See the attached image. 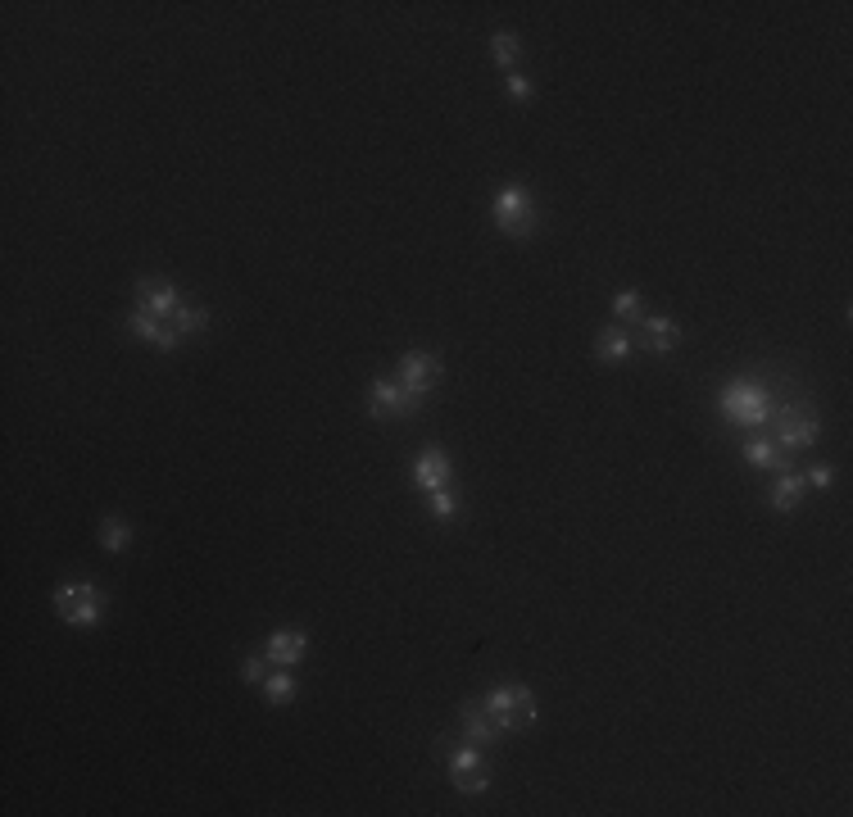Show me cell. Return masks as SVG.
<instances>
[{
	"label": "cell",
	"instance_id": "cb8c5ba5",
	"mask_svg": "<svg viewBox=\"0 0 853 817\" xmlns=\"http://www.w3.org/2000/svg\"><path fill=\"white\" fill-rule=\"evenodd\" d=\"M804 482L817 486V491H831V486H835V468H831V463H813V468L804 473Z\"/></svg>",
	"mask_w": 853,
	"mask_h": 817
},
{
	"label": "cell",
	"instance_id": "484cf974",
	"mask_svg": "<svg viewBox=\"0 0 853 817\" xmlns=\"http://www.w3.org/2000/svg\"><path fill=\"white\" fill-rule=\"evenodd\" d=\"M531 91H536V87H531L522 73H509V96H513V100H531Z\"/></svg>",
	"mask_w": 853,
	"mask_h": 817
},
{
	"label": "cell",
	"instance_id": "e0dca14e",
	"mask_svg": "<svg viewBox=\"0 0 853 817\" xmlns=\"http://www.w3.org/2000/svg\"><path fill=\"white\" fill-rule=\"evenodd\" d=\"M745 463H754V468H776V473H785V450L772 441V436H749L745 441Z\"/></svg>",
	"mask_w": 853,
	"mask_h": 817
},
{
	"label": "cell",
	"instance_id": "d6986e66",
	"mask_svg": "<svg viewBox=\"0 0 853 817\" xmlns=\"http://www.w3.org/2000/svg\"><path fill=\"white\" fill-rule=\"evenodd\" d=\"M132 541V527L123 518H100V545H105V554H123V545Z\"/></svg>",
	"mask_w": 853,
	"mask_h": 817
},
{
	"label": "cell",
	"instance_id": "7402d4cb",
	"mask_svg": "<svg viewBox=\"0 0 853 817\" xmlns=\"http://www.w3.org/2000/svg\"><path fill=\"white\" fill-rule=\"evenodd\" d=\"M205 323H209V314H205V309H191V305H182V309H177V314H173V327H177V332H182V336L200 332V327H205Z\"/></svg>",
	"mask_w": 853,
	"mask_h": 817
},
{
	"label": "cell",
	"instance_id": "277c9868",
	"mask_svg": "<svg viewBox=\"0 0 853 817\" xmlns=\"http://www.w3.org/2000/svg\"><path fill=\"white\" fill-rule=\"evenodd\" d=\"M55 609L69 627H96L105 613V591L91 581H59L55 586Z\"/></svg>",
	"mask_w": 853,
	"mask_h": 817
},
{
	"label": "cell",
	"instance_id": "2e32d148",
	"mask_svg": "<svg viewBox=\"0 0 853 817\" xmlns=\"http://www.w3.org/2000/svg\"><path fill=\"white\" fill-rule=\"evenodd\" d=\"M631 355V332L627 327H599L595 336V359L599 364H622Z\"/></svg>",
	"mask_w": 853,
	"mask_h": 817
},
{
	"label": "cell",
	"instance_id": "5b68a950",
	"mask_svg": "<svg viewBox=\"0 0 853 817\" xmlns=\"http://www.w3.org/2000/svg\"><path fill=\"white\" fill-rule=\"evenodd\" d=\"M495 227L504 237H531L536 232V200L522 182H504L495 191Z\"/></svg>",
	"mask_w": 853,
	"mask_h": 817
},
{
	"label": "cell",
	"instance_id": "ffe728a7",
	"mask_svg": "<svg viewBox=\"0 0 853 817\" xmlns=\"http://www.w3.org/2000/svg\"><path fill=\"white\" fill-rule=\"evenodd\" d=\"M613 314H618L627 327H645V318H649L640 291H618V296H613Z\"/></svg>",
	"mask_w": 853,
	"mask_h": 817
},
{
	"label": "cell",
	"instance_id": "5bb4252c",
	"mask_svg": "<svg viewBox=\"0 0 853 817\" xmlns=\"http://www.w3.org/2000/svg\"><path fill=\"white\" fill-rule=\"evenodd\" d=\"M645 350L649 355H667V350H677L681 345V327L672 323V318H663V314H654V318H645Z\"/></svg>",
	"mask_w": 853,
	"mask_h": 817
},
{
	"label": "cell",
	"instance_id": "8992f818",
	"mask_svg": "<svg viewBox=\"0 0 853 817\" xmlns=\"http://www.w3.org/2000/svg\"><path fill=\"white\" fill-rule=\"evenodd\" d=\"M445 768H450V786L463 790V795H481V790L491 786V763L481 758V745H472V740L450 749Z\"/></svg>",
	"mask_w": 853,
	"mask_h": 817
},
{
	"label": "cell",
	"instance_id": "44dd1931",
	"mask_svg": "<svg viewBox=\"0 0 853 817\" xmlns=\"http://www.w3.org/2000/svg\"><path fill=\"white\" fill-rule=\"evenodd\" d=\"M518 37H513V32H491V60L500 64V69H513V64H518Z\"/></svg>",
	"mask_w": 853,
	"mask_h": 817
},
{
	"label": "cell",
	"instance_id": "7a4b0ae2",
	"mask_svg": "<svg viewBox=\"0 0 853 817\" xmlns=\"http://www.w3.org/2000/svg\"><path fill=\"white\" fill-rule=\"evenodd\" d=\"M772 441L781 445L785 454L795 450H808V445L817 441V432H822V423H817L813 404L808 400H795V404H772Z\"/></svg>",
	"mask_w": 853,
	"mask_h": 817
},
{
	"label": "cell",
	"instance_id": "9c48e42d",
	"mask_svg": "<svg viewBox=\"0 0 853 817\" xmlns=\"http://www.w3.org/2000/svg\"><path fill=\"white\" fill-rule=\"evenodd\" d=\"M128 327H132V336H137V341L155 345V350H164V355H173L177 345H182V332H177L173 323H164V318L146 314V309H132V314H128Z\"/></svg>",
	"mask_w": 853,
	"mask_h": 817
},
{
	"label": "cell",
	"instance_id": "ac0fdd59",
	"mask_svg": "<svg viewBox=\"0 0 853 817\" xmlns=\"http://www.w3.org/2000/svg\"><path fill=\"white\" fill-rule=\"evenodd\" d=\"M264 699L273 704V709H286V704H291V699H295V677H291V668H273V672H268Z\"/></svg>",
	"mask_w": 853,
	"mask_h": 817
},
{
	"label": "cell",
	"instance_id": "6da1fadb",
	"mask_svg": "<svg viewBox=\"0 0 853 817\" xmlns=\"http://www.w3.org/2000/svg\"><path fill=\"white\" fill-rule=\"evenodd\" d=\"M481 704H486V713L495 718V727H500L504 736H509V731L531 727V722L540 718L536 690H531V686H518V681H509V686H491Z\"/></svg>",
	"mask_w": 853,
	"mask_h": 817
},
{
	"label": "cell",
	"instance_id": "ba28073f",
	"mask_svg": "<svg viewBox=\"0 0 853 817\" xmlns=\"http://www.w3.org/2000/svg\"><path fill=\"white\" fill-rule=\"evenodd\" d=\"M368 414H373L377 423H386V418H413L418 414V400H409L400 382L377 377V382L368 386Z\"/></svg>",
	"mask_w": 853,
	"mask_h": 817
},
{
	"label": "cell",
	"instance_id": "9a60e30c",
	"mask_svg": "<svg viewBox=\"0 0 853 817\" xmlns=\"http://www.w3.org/2000/svg\"><path fill=\"white\" fill-rule=\"evenodd\" d=\"M804 495H808V482H804V473H790V468H785V473L772 482V509H781V513H795L799 504H804Z\"/></svg>",
	"mask_w": 853,
	"mask_h": 817
},
{
	"label": "cell",
	"instance_id": "d4e9b609",
	"mask_svg": "<svg viewBox=\"0 0 853 817\" xmlns=\"http://www.w3.org/2000/svg\"><path fill=\"white\" fill-rule=\"evenodd\" d=\"M241 681H268V659L264 654H250V659L241 663Z\"/></svg>",
	"mask_w": 853,
	"mask_h": 817
},
{
	"label": "cell",
	"instance_id": "603a6c76",
	"mask_svg": "<svg viewBox=\"0 0 853 817\" xmlns=\"http://www.w3.org/2000/svg\"><path fill=\"white\" fill-rule=\"evenodd\" d=\"M427 500H432V518H441V522H450L454 513H459V500L450 495V486H445V491H432Z\"/></svg>",
	"mask_w": 853,
	"mask_h": 817
},
{
	"label": "cell",
	"instance_id": "7c38bea8",
	"mask_svg": "<svg viewBox=\"0 0 853 817\" xmlns=\"http://www.w3.org/2000/svg\"><path fill=\"white\" fill-rule=\"evenodd\" d=\"M413 486H418L422 495L450 486V459H445V450H422L418 454V463H413Z\"/></svg>",
	"mask_w": 853,
	"mask_h": 817
},
{
	"label": "cell",
	"instance_id": "52a82bcc",
	"mask_svg": "<svg viewBox=\"0 0 853 817\" xmlns=\"http://www.w3.org/2000/svg\"><path fill=\"white\" fill-rule=\"evenodd\" d=\"M395 382L404 386V395H409V400H427V395L436 391V386H441V359L436 355H427V350H413V355H404L400 359V368H395Z\"/></svg>",
	"mask_w": 853,
	"mask_h": 817
},
{
	"label": "cell",
	"instance_id": "8fae6325",
	"mask_svg": "<svg viewBox=\"0 0 853 817\" xmlns=\"http://www.w3.org/2000/svg\"><path fill=\"white\" fill-rule=\"evenodd\" d=\"M304 650H309V636L295 631V627H282L264 640V659L273 663V668H295V663L304 659Z\"/></svg>",
	"mask_w": 853,
	"mask_h": 817
},
{
	"label": "cell",
	"instance_id": "3957f363",
	"mask_svg": "<svg viewBox=\"0 0 853 817\" xmlns=\"http://www.w3.org/2000/svg\"><path fill=\"white\" fill-rule=\"evenodd\" d=\"M717 409H722L726 423L754 432V427H763L772 418V395H767L763 382H731L722 391V400H717Z\"/></svg>",
	"mask_w": 853,
	"mask_h": 817
},
{
	"label": "cell",
	"instance_id": "30bf717a",
	"mask_svg": "<svg viewBox=\"0 0 853 817\" xmlns=\"http://www.w3.org/2000/svg\"><path fill=\"white\" fill-rule=\"evenodd\" d=\"M137 309H146V314L164 318V323H173V314L182 309V291H177L173 282H137Z\"/></svg>",
	"mask_w": 853,
	"mask_h": 817
},
{
	"label": "cell",
	"instance_id": "4fadbf2b",
	"mask_svg": "<svg viewBox=\"0 0 853 817\" xmlns=\"http://www.w3.org/2000/svg\"><path fill=\"white\" fill-rule=\"evenodd\" d=\"M459 722H463V736H468L472 745H500V736H504V731L495 727V718L486 713V704H463Z\"/></svg>",
	"mask_w": 853,
	"mask_h": 817
}]
</instances>
